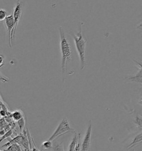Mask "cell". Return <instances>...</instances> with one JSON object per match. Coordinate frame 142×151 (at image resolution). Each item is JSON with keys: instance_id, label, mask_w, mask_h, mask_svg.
Listing matches in <instances>:
<instances>
[{"instance_id": "cell-2", "label": "cell", "mask_w": 142, "mask_h": 151, "mask_svg": "<svg viewBox=\"0 0 142 151\" xmlns=\"http://www.w3.org/2000/svg\"><path fill=\"white\" fill-rule=\"evenodd\" d=\"M83 23L80 22L79 23V29L78 32L75 34L73 32H70V34L73 40L75 42V48L78 54L80 62V69L83 70L85 67V47L87 42V40L84 39L83 34H82V26Z\"/></svg>"}, {"instance_id": "cell-12", "label": "cell", "mask_w": 142, "mask_h": 151, "mask_svg": "<svg viewBox=\"0 0 142 151\" xmlns=\"http://www.w3.org/2000/svg\"><path fill=\"white\" fill-rule=\"evenodd\" d=\"M52 147L53 145L52 141H49V139L47 141H44L41 145V148H42V150H50L52 148Z\"/></svg>"}, {"instance_id": "cell-17", "label": "cell", "mask_w": 142, "mask_h": 151, "mask_svg": "<svg viewBox=\"0 0 142 151\" xmlns=\"http://www.w3.org/2000/svg\"><path fill=\"white\" fill-rule=\"evenodd\" d=\"M52 148L53 150H54V151H64L62 143L56 145L54 147H52Z\"/></svg>"}, {"instance_id": "cell-9", "label": "cell", "mask_w": 142, "mask_h": 151, "mask_svg": "<svg viewBox=\"0 0 142 151\" xmlns=\"http://www.w3.org/2000/svg\"><path fill=\"white\" fill-rule=\"evenodd\" d=\"M75 135L74 137L72 138V141H71L70 145H69V148H68V150L69 151H75V145L78 140V133L77 134V132L75 131L74 133Z\"/></svg>"}, {"instance_id": "cell-6", "label": "cell", "mask_w": 142, "mask_h": 151, "mask_svg": "<svg viewBox=\"0 0 142 151\" xmlns=\"http://www.w3.org/2000/svg\"><path fill=\"white\" fill-rule=\"evenodd\" d=\"M5 24L7 27V29L8 31L9 35V44L10 47H12L11 40L14 38V34H13V29H14V19H13V15L11 14L9 16H7L5 19Z\"/></svg>"}, {"instance_id": "cell-15", "label": "cell", "mask_w": 142, "mask_h": 151, "mask_svg": "<svg viewBox=\"0 0 142 151\" xmlns=\"http://www.w3.org/2000/svg\"><path fill=\"white\" fill-rule=\"evenodd\" d=\"M134 123L137 125L138 127L140 129L142 128V117L141 116L137 115L135 117Z\"/></svg>"}, {"instance_id": "cell-1", "label": "cell", "mask_w": 142, "mask_h": 151, "mask_svg": "<svg viewBox=\"0 0 142 151\" xmlns=\"http://www.w3.org/2000/svg\"><path fill=\"white\" fill-rule=\"evenodd\" d=\"M60 36V47L62 53V74L63 83L66 79L67 62L71 61L72 59V50L70 45L67 40L63 27L59 28Z\"/></svg>"}, {"instance_id": "cell-18", "label": "cell", "mask_w": 142, "mask_h": 151, "mask_svg": "<svg viewBox=\"0 0 142 151\" xmlns=\"http://www.w3.org/2000/svg\"><path fill=\"white\" fill-rule=\"evenodd\" d=\"M80 136H81V133H78V140L75 145V151H80Z\"/></svg>"}, {"instance_id": "cell-13", "label": "cell", "mask_w": 142, "mask_h": 151, "mask_svg": "<svg viewBox=\"0 0 142 151\" xmlns=\"http://www.w3.org/2000/svg\"><path fill=\"white\" fill-rule=\"evenodd\" d=\"M13 134V130L12 129H9V131H6L4 134H3L0 138V143L2 142L5 139H7V138L11 136V135Z\"/></svg>"}, {"instance_id": "cell-7", "label": "cell", "mask_w": 142, "mask_h": 151, "mask_svg": "<svg viewBox=\"0 0 142 151\" xmlns=\"http://www.w3.org/2000/svg\"><path fill=\"white\" fill-rule=\"evenodd\" d=\"M142 67L139 68V70L138 71L137 74L133 75V76H129L125 78L126 79L130 81H133L139 83L140 84H142Z\"/></svg>"}, {"instance_id": "cell-14", "label": "cell", "mask_w": 142, "mask_h": 151, "mask_svg": "<svg viewBox=\"0 0 142 151\" xmlns=\"http://www.w3.org/2000/svg\"><path fill=\"white\" fill-rule=\"evenodd\" d=\"M17 122L18 125V127L20 128V131L22 132L23 129H25V120L24 119L23 117H22L20 120H18L17 121Z\"/></svg>"}, {"instance_id": "cell-16", "label": "cell", "mask_w": 142, "mask_h": 151, "mask_svg": "<svg viewBox=\"0 0 142 151\" xmlns=\"http://www.w3.org/2000/svg\"><path fill=\"white\" fill-rule=\"evenodd\" d=\"M7 17V12L4 9H0V21H3Z\"/></svg>"}, {"instance_id": "cell-11", "label": "cell", "mask_w": 142, "mask_h": 151, "mask_svg": "<svg viewBox=\"0 0 142 151\" xmlns=\"http://www.w3.org/2000/svg\"><path fill=\"white\" fill-rule=\"evenodd\" d=\"M7 151H22V148H21V146L16 143H14L10 145L9 147L6 148Z\"/></svg>"}, {"instance_id": "cell-8", "label": "cell", "mask_w": 142, "mask_h": 151, "mask_svg": "<svg viewBox=\"0 0 142 151\" xmlns=\"http://www.w3.org/2000/svg\"><path fill=\"white\" fill-rule=\"evenodd\" d=\"M142 133H140L135 137L134 139H133V141L129 145L127 148H128V149L132 148L134 146L137 145L139 144V143H141L142 142Z\"/></svg>"}, {"instance_id": "cell-19", "label": "cell", "mask_w": 142, "mask_h": 151, "mask_svg": "<svg viewBox=\"0 0 142 151\" xmlns=\"http://www.w3.org/2000/svg\"><path fill=\"white\" fill-rule=\"evenodd\" d=\"M6 114H7V112L4 110H2L0 111V116H1L2 117L6 116Z\"/></svg>"}, {"instance_id": "cell-5", "label": "cell", "mask_w": 142, "mask_h": 151, "mask_svg": "<svg viewBox=\"0 0 142 151\" xmlns=\"http://www.w3.org/2000/svg\"><path fill=\"white\" fill-rule=\"evenodd\" d=\"M22 2L21 0H18L17 2L13 9V17L14 19V29H13V34L15 35V32L16 28L17 27L18 23L21 18L22 14Z\"/></svg>"}, {"instance_id": "cell-20", "label": "cell", "mask_w": 142, "mask_h": 151, "mask_svg": "<svg viewBox=\"0 0 142 151\" xmlns=\"http://www.w3.org/2000/svg\"><path fill=\"white\" fill-rule=\"evenodd\" d=\"M3 60H4V58L2 56H0V65H2V64L3 63Z\"/></svg>"}, {"instance_id": "cell-3", "label": "cell", "mask_w": 142, "mask_h": 151, "mask_svg": "<svg viewBox=\"0 0 142 151\" xmlns=\"http://www.w3.org/2000/svg\"><path fill=\"white\" fill-rule=\"evenodd\" d=\"M75 131H76L75 129L72 128L70 126V123L66 117H64L60 124L58 126L57 129H56V130L53 132L52 135L49 137V140L53 141L56 138L64 134L65 133L68 132H73L74 133Z\"/></svg>"}, {"instance_id": "cell-4", "label": "cell", "mask_w": 142, "mask_h": 151, "mask_svg": "<svg viewBox=\"0 0 142 151\" xmlns=\"http://www.w3.org/2000/svg\"><path fill=\"white\" fill-rule=\"evenodd\" d=\"M92 129V124L91 120L89 121L88 126L86 130V132L84 136L83 141L81 146L80 151H88L90 149L91 145V138Z\"/></svg>"}, {"instance_id": "cell-10", "label": "cell", "mask_w": 142, "mask_h": 151, "mask_svg": "<svg viewBox=\"0 0 142 151\" xmlns=\"http://www.w3.org/2000/svg\"><path fill=\"white\" fill-rule=\"evenodd\" d=\"M23 113L20 110H16L11 114V117L14 121H17L23 117Z\"/></svg>"}]
</instances>
